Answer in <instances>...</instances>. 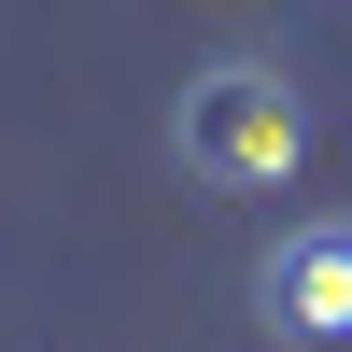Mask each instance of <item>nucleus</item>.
Segmentation results:
<instances>
[{"label": "nucleus", "mask_w": 352, "mask_h": 352, "mask_svg": "<svg viewBox=\"0 0 352 352\" xmlns=\"http://www.w3.org/2000/svg\"><path fill=\"white\" fill-rule=\"evenodd\" d=\"M254 296H268L282 338H352V226H296V240L254 268Z\"/></svg>", "instance_id": "obj_2"}, {"label": "nucleus", "mask_w": 352, "mask_h": 352, "mask_svg": "<svg viewBox=\"0 0 352 352\" xmlns=\"http://www.w3.org/2000/svg\"><path fill=\"white\" fill-rule=\"evenodd\" d=\"M169 155L197 169V184H296L310 155V113L282 71H254V56H226V71L184 85V113H169Z\"/></svg>", "instance_id": "obj_1"}]
</instances>
